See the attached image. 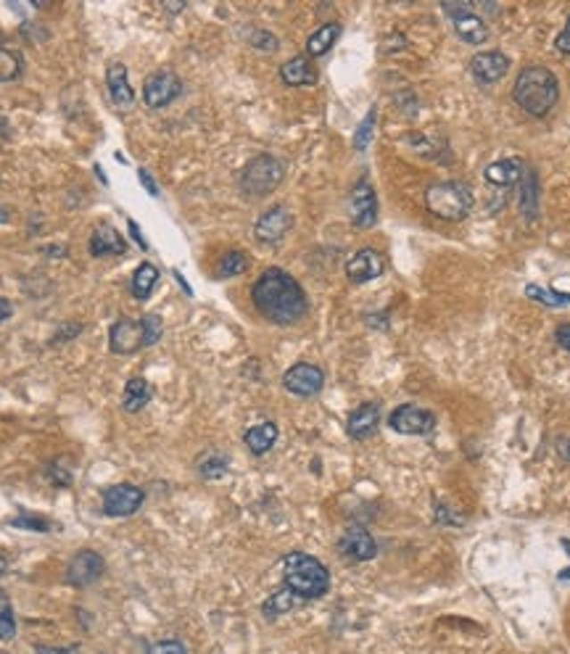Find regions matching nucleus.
Masks as SVG:
<instances>
[{"label":"nucleus","instance_id":"obj_1","mask_svg":"<svg viewBox=\"0 0 570 654\" xmlns=\"http://www.w3.org/2000/svg\"><path fill=\"white\" fill-rule=\"evenodd\" d=\"M252 301L256 312L275 325H293L310 309L304 288L285 269H277V266L267 269L253 282Z\"/></svg>","mask_w":570,"mask_h":654},{"label":"nucleus","instance_id":"obj_2","mask_svg":"<svg viewBox=\"0 0 570 654\" xmlns=\"http://www.w3.org/2000/svg\"><path fill=\"white\" fill-rule=\"evenodd\" d=\"M512 98L525 114H531L536 119H544L558 106L560 82L547 66H525L515 77Z\"/></svg>","mask_w":570,"mask_h":654},{"label":"nucleus","instance_id":"obj_3","mask_svg":"<svg viewBox=\"0 0 570 654\" xmlns=\"http://www.w3.org/2000/svg\"><path fill=\"white\" fill-rule=\"evenodd\" d=\"M283 584L299 599H319L330 589V573L312 554L291 552L283 560Z\"/></svg>","mask_w":570,"mask_h":654},{"label":"nucleus","instance_id":"obj_4","mask_svg":"<svg viewBox=\"0 0 570 654\" xmlns=\"http://www.w3.org/2000/svg\"><path fill=\"white\" fill-rule=\"evenodd\" d=\"M425 206L431 214H436L439 219L446 222H459L470 214L473 208V193L467 185L457 183V180H446V183H434L425 191Z\"/></svg>","mask_w":570,"mask_h":654},{"label":"nucleus","instance_id":"obj_5","mask_svg":"<svg viewBox=\"0 0 570 654\" xmlns=\"http://www.w3.org/2000/svg\"><path fill=\"white\" fill-rule=\"evenodd\" d=\"M283 177H285L283 161H277L275 156L261 153V156H256V159H252L244 167V172H241V191H244V196L249 198H264L269 196L283 183Z\"/></svg>","mask_w":570,"mask_h":654},{"label":"nucleus","instance_id":"obj_6","mask_svg":"<svg viewBox=\"0 0 570 654\" xmlns=\"http://www.w3.org/2000/svg\"><path fill=\"white\" fill-rule=\"evenodd\" d=\"M443 13L451 16L454 32L459 35L462 43H467V45H483V43H489V27L473 11V5H467V3H443Z\"/></svg>","mask_w":570,"mask_h":654},{"label":"nucleus","instance_id":"obj_7","mask_svg":"<svg viewBox=\"0 0 570 654\" xmlns=\"http://www.w3.org/2000/svg\"><path fill=\"white\" fill-rule=\"evenodd\" d=\"M183 93V82L175 71L169 69H161V71H153L148 79H145V87H143V101L145 106L151 109H164L169 106L175 98H180Z\"/></svg>","mask_w":570,"mask_h":654},{"label":"nucleus","instance_id":"obj_8","mask_svg":"<svg viewBox=\"0 0 570 654\" xmlns=\"http://www.w3.org/2000/svg\"><path fill=\"white\" fill-rule=\"evenodd\" d=\"M388 425L391 430L401 433V436H425L434 430L436 425V417L423 409V406H415V404H401L391 412L388 417Z\"/></svg>","mask_w":570,"mask_h":654},{"label":"nucleus","instance_id":"obj_9","mask_svg":"<svg viewBox=\"0 0 570 654\" xmlns=\"http://www.w3.org/2000/svg\"><path fill=\"white\" fill-rule=\"evenodd\" d=\"M143 507V491L132 483H117L103 491V512L109 518H129Z\"/></svg>","mask_w":570,"mask_h":654},{"label":"nucleus","instance_id":"obj_10","mask_svg":"<svg viewBox=\"0 0 570 654\" xmlns=\"http://www.w3.org/2000/svg\"><path fill=\"white\" fill-rule=\"evenodd\" d=\"M103 557L93 549H85L79 554H74V560L66 568V584L74 589H85L93 586L101 576H103Z\"/></svg>","mask_w":570,"mask_h":654},{"label":"nucleus","instance_id":"obj_11","mask_svg":"<svg viewBox=\"0 0 570 654\" xmlns=\"http://www.w3.org/2000/svg\"><path fill=\"white\" fill-rule=\"evenodd\" d=\"M291 227H293V214L288 211V206H272L256 219L253 235L261 243H277L291 233Z\"/></svg>","mask_w":570,"mask_h":654},{"label":"nucleus","instance_id":"obj_12","mask_svg":"<svg viewBox=\"0 0 570 654\" xmlns=\"http://www.w3.org/2000/svg\"><path fill=\"white\" fill-rule=\"evenodd\" d=\"M283 386H285V391L293 393V396H317V393L322 391V386H325V375H322V370L315 367V364H310V362H299V364H293L285 375H283Z\"/></svg>","mask_w":570,"mask_h":654},{"label":"nucleus","instance_id":"obj_13","mask_svg":"<svg viewBox=\"0 0 570 654\" xmlns=\"http://www.w3.org/2000/svg\"><path fill=\"white\" fill-rule=\"evenodd\" d=\"M349 211H351V222L362 230L378 222V198L368 180H359V185L354 188L351 200H349Z\"/></svg>","mask_w":570,"mask_h":654},{"label":"nucleus","instance_id":"obj_14","mask_svg":"<svg viewBox=\"0 0 570 654\" xmlns=\"http://www.w3.org/2000/svg\"><path fill=\"white\" fill-rule=\"evenodd\" d=\"M338 549H341V554H346V557L354 560V562H368V560H373V557L378 554V544H376V538L370 535V530H365V527H359V525L346 527V533H343L341 541H338Z\"/></svg>","mask_w":570,"mask_h":654},{"label":"nucleus","instance_id":"obj_15","mask_svg":"<svg viewBox=\"0 0 570 654\" xmlns=\"http://www.w3.org/2000/svg\"><path fill=\"white\" fill-rule=\"evenodd\" d=\"M385 269V259L376 249H359L349 262H346V274L351 282H370L378 280Z\"/></svg>","mask_w":570,"mask_h":654},{"label":"nucleus","instance_id":"obj_16","mask_svg":"<svg viewBox=\"0 0 570 654\" xmlns=\"http://www.w3.org/2000/svg\"><path fill=\"white\" fill-rule=\"evenodd\" d=\"M509 69V59L502 51H483L470 59V71L481 85H494L500 82Z\"/></svg>","mask_w":570,"mask_h":654},{"label":"nucleus","instance_id":"obj_17","mask_svg":"<svg viewBox=\"0 0 570 654\" xmlns=\"http://www.w3.org/2000/svg\"><path fill=\"white\" fill-rule=\"evenodd\" d=\"M380 425V406L376 401H368L362 406H357L351 414H349V422H346V433L354 438V441H365L370 438Z\"/></svg>","mask_w":570,"mask_h":654},{"label":"nucleus","instance_id":"obj_18","mask_svg":"<svg viewBox=\"0 0 570 654\" xmlns=\"http://www.w3.org/2000/svg\"><path fill=\"white\" fill-rule=\"evenodd\" d=\"M109 346L114 354H135L140 351L145 343H143V325L140 323H132V320H120L112 325L109 332Z\"/></svg>","mask_w":570,"mask_h":654},{"label":"nucleus","instance_id":"obj_19","mask_svg":"<svg viewBox=\"0 0 570 654\" xmlns=\"http://www.w3.org/2000/svg\"><path fill=\"white\" fill-rule=\"evenodd\" d=\"M106 85H109V93H112V101L120 106V109H132L135 106V90L129 85V77H127V66L122 61H112L106 69Z\"/></svg>","mask_w":570,"mask_h":654},{"label":"nucleus","instance_id":"obj_20","mask_svg":"<svg viewBox=\"0 0 570 654\" xmlns=\"http://www.w3.org/2000/svg\"><path fill=\"white\" fill-rule=\"evenodd\" d=\"M525 175V164L520 159H502V161H494L486 167L483 177L486 183L497 185V188H512L523 180Z\"/></svg>","mask_w":570,"mask_h":654},{"label":"nucleus","instance_id":"obj_21","mask_svg":"<svg viewBox=\"0 0 570 654\" xmlns=\"http://www.w3.org/2000/svg\"><path fill=\"white\" fill-rule=\"evenodd\" d=\"M90 254L93 257H122L127 254L125 238L112 225H103L90 238Z\"/></svg>","mask_w":570,"mask_h":654},{"label":"nucleus","instance_id":"obj_22","mask_svg":"<svg viewBox=\"0 0 570 654\" xmlns=\"http://www.w3.org/2000/svg\"><path fill=\"white\" fill-rule=\"evenodd\" d=\"M280 77L291 87H307V85H315L317 82L315 66H312V61L307 56H296L291 61H285L283 69H280Z\"/></svg>","mask_w":570,"mask_h":654},{"label":"nucleus","instance_id":"obj_23","mask_svg":"<svg viewBox=\"0 0 570 654\" xmlns=\"http://www.w3.org/2000/svg\"><path fill=\"white\" fill-rule=\"evenodd\" d=\"M244 441H246V446H249L252 454L261 457V454H267L277 444V425L275 422H259V425H253V428L246 430Z\"/></svg>","mask_w":570,"mask_h":654},{"label":"nucleus","instance_id":"obj_24","mask_svg":"<svg viewBox=\"0 0 570 654\" xmlns=\"http://www.w3.org/2000/svg\"><path fill=\"white\" fill-rule=\"evenodd\" d=\"M338 37H341V24L338 21H330V24H322L317 32L310 35V40H307V53L317 59V56H325L335 43H338Z\"/></svg>","mask_w":570,"mask_h":654},{"label":"nucleus","instance_id":"obj_25","mask_svg":"<svg viewBox=\"0 0 570 654\" xmlns=\"http://www.w3.org/2000/svg\"><path fill=\"white\" fill-rule=\"evenodd\" d=\"M151 401V386L145 378H129L122 393V409L135 414V412H143L145 404Z\"/></svg>","mask_w":570,"mask_h":654},{"label":"nucleus","instance_id":"obj_26","mask_svg":"<svg viewBox=\"0 0 570 654\" xmlns=\"http://www.w3.org/2000/svg\"><path fill=\"white\" fill-rule=\"evenodd\" d=\"M156 282H159V269L148 262L140 264L135 269V274H132V293H135V298L145 301L151 296V290L156 288Z\"/></svg>","mask_w":570,"mask_h":654},{"label":"nucleus","instance_id":"obj_27","mask_svg":"<svg viewBox=\"0 0 570 654\" xmlns=\"http://www.w3.org/2000/svg\"><path fill=\"white\" fill-rule=\"evenodd\" d=\"M304 599H299L296 593L291 589H280V591H275L267 601H264V615L267 617H275V615H285V612H291L296 604H302Z\"/></svg>","mask_w":570,"mask_h":654},{"label":"nucleus","instance_id":"obj_28","mask_svg":"<svg viewBox=\"0 0 570 654\" xmlns=\"http://www.w3.org/2000/svg\"><path fill=\"white\" fill-rule=\"evenodd\" d=\"M249 269V257L244 251H227L222 257V262L217 266V274L219 277H238Z\"/></svg>","mask_w":570,"mask_h":654},{"label":"nucleus","instance_id":"obj_29","mask_svg":"<svg viewBox=\"0 0 570 654\" xmlns=\"http://www.w3.org/2000/svg\"><path fill=\"white\" fill-rule=\"evenodd\" d=\"M13 636H16L13 607H11V599L5 596V591L0 589V642H11Z\"/></svg>","mask_w":570,"mask_h":654},{"label":"nucleus","instance_id":"obj_30","mask_svg":"<svg viewBox=\"0 0 570 654\" xmlns=\"http://www.w3.org/2000/svg\"><path fill=\"white\" fill-rule=\"evenodd\" d=\"M523 193H520V203H523V214L528 217V219H533L536 217V175L531 172V169H525V175H523Z\"/></svg>","mask_w":570,"mask_h":654},{"label":"nucleus","instance_id":"obj_31","mask_svg":"<svg viewBox=\"0 0 570 654\" xmlns=\"http://www.w3.org/2000/svg\"><path fill=\"white\" fill-rule=\"evenodd\" d=\"M376 122H378V111L370 109L368 117L362 119V125H359L357 132H354V148H357V151H365V148L370 145V140H373V135H376Z\"/></svg>","mask_w":570,"mask_h":654},{"label":"nucleus","instance_id":"obj_32","mask_svg":"<svg viewBox=\"0 0 570 654\" xmlns=\"http://www.w3.org/2000/svg\"><path fill=\"white\" fill-rule=\"evenodd\" d=\"M525 296L533 298V301H541L547 307H566L570 304V293H555V290H544L539 285H528L525 288Z\"/></svg>","mask_w":570,"mask_h":654},{"label":"nucleus","instance_id":"obj_33","mask_svg":"<svg viewBox=\"0 0 570 654\" xmlns=\"http://www.w3.org/2000/svg\"><path fill=\"white\" fill-rule=\"evenodd\" d=\"M19 71H21V59H19L13 51L0 48V85H3V82L16 79V77H19Z\"/></svg>","mask_w":570,"mask_h":654},{"label":"nucleus","instance_id":"obj_34","mask_svg":"<svg viewBox=\"0 0 570 654\" xmlns=\"http://www.w3.org/2000/svg\"><path fill=\"white\" fill-rule=\"evenodd\" d=\"M140 325H143V343H145V346H153V343L161 338V332H164V323H161L156 315H145V317H140Z\"/></svg>","mask_w":570,"mask_h":654},{"label":"nucleus","instance_id":"obj_35","mask_svg":"<svg viewBox=\"0 0 570 654\" xmlns=\"http://www.w3.org/2000/svg\"><path fill=\"white\" fill-rule=\"evenodd\" d=\"M11 525H16V527H24V530H40V533H48L51 530V523L45 520V518H35V515H19V518H13Z\"/></svg>","mask_w":570,"mask_h":654},{"label":"nucleus","instance_id":"obj_36","mask_svg":"<svg viewBox=\"0 0 570 654\" xmlns=\"http://www.w3.org/2000/svg\"><path fill=\"white\" fill-rule=\"evenodd\" d=\"M148 654H188V647L178 639H167V642L148 647Z\"/></svg>","mask_w":570,"mask_h":654},{"label":"nucleus","instance_id":"obj_37","mask_svg":"<svg viewBox=\"0 0 570 654\" xmlns=\"http://www.w3.org/2000/svg\"><path fill=\"white\" fill-rule=\"evenodd\" d=\"M227 472V462L219 457H209L201 464V475L203 478H222Z\"/></svg>","mask_w":570,"mask_h":654},{"label":"nucleus","instance_id":"obj_38","mask_svg":"<svg viewBox=\"0 0 570 654\" xmlns=\"http://www.w3.org/2000/svg\"><path fill=\"white\" fill-rule=\"evenodd\" d=\"M555 48H558V53L570 56V16L568 21H566V27H563V32H560L558 40H555Z\"/></svg>","mask_w":570,"mask_h":654},{"label":"nucleus","instance_id":"obj_39","mask_svg":"<svg viewBox=\"0 0 570 654\" xmlns=\"http://www.w3.org/2000/svg\"><path fill=\"white\" fill-rule=\"evenodd\" d=\"M555 340H558L560 348L570 351V323H566V325H560L555 330Z\"/></svg>","mask_w":570,"mask_h":654},{"label":"nucleus","instance_id":"obj_40","mask_svg":"<svg viewBox=\"0 0 570 654\" xmlns=\"http://www.w3.org/2000/svg\"><path fill=\"white\" fill-rule=\"evenodd\" d=\"M35 654H79V647H37Z\"/></svg>","mask_w":570,"mask_h":654},{"label":"nucleus","instance_id":"obj_41","mask_svg":"<svg viewBox=\"0 0 570 654\" xmlns=\"http://www.w3.org/2000/svg\"><path fill=\"white\" fill-rule=\"evenodd\" d=\"M137 177H140V183L145 185V191H148L151 196H159V188H156V183H153V177L148 175V169H140V172H137Z\"/></svg>","mask_w":570,"mask_h":654},{"label":"nucleus","instance_id":"obj_42","mask_svg":"<svg viewBox=\"0 0 570 654\" xmlns=\"http://www.w3.org/2000/svg\"><path fill=\"white\" fill-rule=\"evenodd\" d=\"M127 227H129V235H132V241L140 246V249H145V241H143V235H140V227H137V222H127Z\"/></svg>","mask_w":570,"mask_h":654},{"label":"nucleus","instance_id":"obj_43","mask_svg":"<svg viewBox=\"0 0 570 654\" xmlns=\"http://www.w3.org/2000/svg\"><path fill=\"white\" fill-rule=\"evenodd\" d=\"M79 330H82L79 325H66L62 332H56V340H69V338H71V335H77Z\"/></svg>","mask_w":570,"mask_h":654},{"label":"nucleus","instance_id":"obj_44","mask_svg":"<svg viewBox=\"0 0 570 654\" xmlns=\"http://www.w3.org/2000/svg\"><path fill=\"white\" fill-rule=\"evenodd\" d=\"M13 315V307H11V301H5V298H0V325L8 320Z\"/></svg>","mask_w":570,"mask_h":654},{"label":"nucleus","instance_id":"obj_45","mask_svg":"<svg viewBox=\"0 0 570 654\" xmlns=\"http://www.w3.org/2000/svg\"><path fill=\"white\" fill-rule=\"evenodd\" d=\"M558 454L570 462V438H563V441H558Z\"/></svg>","mask_w":570,"mask_h":654},{"label":"nucleus","instance_id":"obj_46","mask_svg":"<svg viewBox=\"0 0 570 654\" xmlns=\"http://www.w3.org/2000/svg\"><path fill=\"white\" fill-rule=\"evenodd\" d=\"M5 570H8V560H5V554L0 552V576H5Z\"/></svg>","mask_w":570,"mask_h":654}]
</instances>
